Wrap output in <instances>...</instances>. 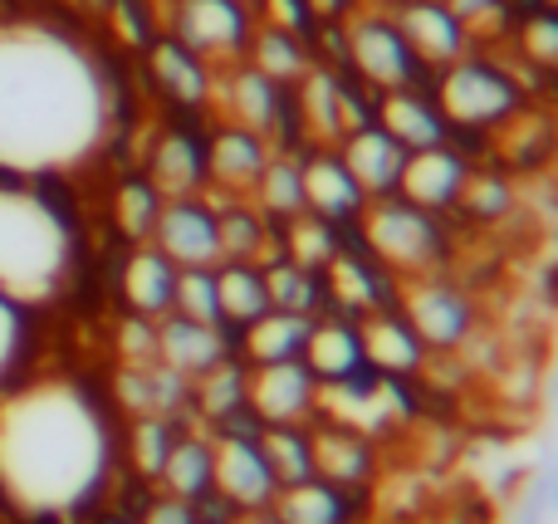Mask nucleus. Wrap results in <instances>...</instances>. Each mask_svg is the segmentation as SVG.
<instances>
[{"mask_svg":"<svg viewBox=\"0 0 558 524\" xmlns=\"http://www.w3.org/2000/svg\"><path fill=\"white\" fill-rule=\"evenodd\" d=\"M113 133L108 59L39 10L0 15V176L69 182L108 153Z\"/></svg>","mask_w":558,"mask_h":524,"instance_id":"1","label":"nucleus"},{"mask_svg":"<svg viewBox=\"0 0 558 524\" xmlns=\"http://www.w3.org/2000/svg\"><path fill=\"white\" fill-rule=\"evenodd\" d=\"M113 417L94 382L35 373L0 392V505L25 520L84 510L108 486Z\"/></svg>","mask_w":558,"mask_h":524,"instance_id":"2","label":"nucleus"},{"mask_svg":"<svg viewBox=\"0 0 558 524\" xmlns=\"http://www.w3.org/2000/svg\"><path fill=\"white\" fill-rule=\"evenodd\" d=\"M84 260V221L69 186L0 176V294L39 319L78 290Z\"/></svg>","mask_w":558,"mask_h":524,"instance_id":"3","label":"nucleus"},{"mask_svg":"<svg viewBox=\"0 0 558 524\" xmlns=\"http://www.w3.org/2000/svg\"><path fill=\"white\" fill-rule=\"evenodd\" d=\"M363 245L383 270L397 280H416V275H436L451 260V235H446L441 216L422 211V206L402 202V196H377L357 216Z\"/></svg>","mask_w":558,"mask_h":524,"instance_id":"4","label":"nucleus"},{"mask_svg":"<svg viewBox=\"0 0 558 524\" xmlns=\"http://www.w3.org/2000/svg\"><path fill=\"white\" fill-rule=\"evenodd\" d=\"M432 103L441 108L446 127H461V133H490V127L510 123L520 113V84L505 74L490 59H456V64L436 69L432 84Z\"/></svg>","mask_w":558,"mask_h":524,"instance_id":"5","label":"nucleus"},{"mask_svg":"<svg viewBox=\"0 0 558 524\" xmlns=\"http://www.w3.org/2000/svg\"><path fill=\"white\" fill-rule=\"evenodd\" d=\"M397 309L407 314V324H412L416 339L426 343V353H456L475 339V329H481V319H475V300L446 270L402 280V290H397Z\"/></svg>","mask_w":558,"mask_h":524,"instance_id":"6","label":"nucleus"},{"mask_svg":"<svg viewBox=\"0 0 558 524\" xmlns=\"http://www.w3.org/2000/svg\"><path fill=\"white\" fill-rule=\"evenodd\" d=\"M162 25L192 54H202L211 69H221L245 59V45L255 35V10L241 5V0H167Z\"/></svg>","mask_w":558,"mask_h":524,"instance_id":"7","label":"nucleus"},{"mask_svg":"<svg viewBox=\"0 0 558 524\" xmlns=\"http://www.w3.org/2000/svg\"><path fill=\"white\" fill-rule=\"evenodd\" d=\"M343 39H348V69L367 88H377V94H387V88H416V78L426 74V64L412 54V45L402 39L392 15H377V10L348 15Z\"/></svg>","mask_w":558,"mask_h":524,"instance_id":"8","label":"nucleus"},{"mask_svg":"<svg viewBox=\"0 0 558 524\" xmlns=\"http://www.w3.org/2000/svg\"><path fill=\"white\" fill-rule=\"evenodd\" d=\"M245 368H251V363H245ZM245 407H251L265 427H284V422L304 427L308 417H318V378L308 373L304 358L255 363V368L245 373Z\"/></svg>","mask_w":558,"mask_h":524,"instance_id":"9","label":"nucleus"},{"mask_svg":"<svg viewBox=\"0 0 558 524\" xmlns=\"http://www.w3.org/2000/svg\"><path fill=\"white\" fill-rule=\"evenodd\" d=\"M153 245L177 265V270H202L221 265V241H216V211L206 196H177L162 202V216L153 226Z\"/></svg>","mask_w":558,"mask_h":524,"instance_id":"10","label":"nucleus"},{"mask_svg":"<svg viewBox=\"0 0 558 524\" xmlns=\"http://www.w3.org/2000/svg\"><path fill=\"white\" fill-rule=\"evenodd\" d=\"M157 358L182 378H202L221 358H241V329L235 324H196L186 314L157 319Z\"/></svg>","mask_w":558,"mask_h":524,"instance_id":"11","label":"nucleus"},{"mask_svg":"<svg viewBox=\"0 0 558 524\" xmlns=\"http://www.w3.org/2000/svg\"><path fill=\"white\" fill-rule=\"evenodd\" d=\"M270 157L275 147L265 133H251V127H235V123L211 127L206 133V192L251 196Z\"/></svg>","mask_w":558,"mask_h":524,"instance_id":"12","label":"nucleus"},{"mask_svg":"<svg viewBox=\"0 0 558 524\" xmlns=\"http://www.w3.org/2000/svg\"><path fill=\"white\" fill-rule=\"evenodd\" d=\"M465 176H471L465 153H456L451 143H436V147H422V153H407L402 176H397V196L432 216H446L461 202Z\"/></svg>","mask_w":558,"mask_h":524,"instance_id":"13","label":"nucleus"},{"mask_svg":"<svg viewBox=\"0 0 558 524\" xmlns=\"http://www.w3.org/2000/svg\"><path fill=\"white\" fill-rule=\"evenodd\" d=\"M211 486L231 500L235 510H270L279 496V480L265 466L260 437H216L211 441Z\"/></svg>","mask_w":558,"mask_h":524,"instance_id":"14","label":"nucleus"},{"mask_svg":"<svg viewBox=\"0 0 558 524\" xmlns=\"http://www.w3.org/2000/svg\"><path fill=\"white\" fill-rule=\"evenodd\" d=\"M392 20H397V29H402V39L412 45V54L422 59L426 69H446V64H456V59L471 54L475 35L441 5V0H407V5L392 10Z\"/></svg>","mask_w":558,"mask_h":524,"instance_id":"15","label":"nucleus"},{"mask_svg":"<svg viewBox=\"0 0 558 524\" xmlns=\"http://www.w3.org/2000/svg\"><path fill=\"white\" fill-rule=\"evenodd\" d=\"M143 176L162 192V202L177 196H202L206 192V137L192 127H162L147 147Z\"/></svg>","mask_w":558,"mask_h":524,"instance_id":"16","label":"nucleus"},{"mask_svg":"<svg viewBox=\"0 0 558 524\" xmlns=\"http://www.w3.org/2000/svg\"><path fill=\"white\" fill-rule=\"evenodd\" d=\"M357 339H363V358L392 382H412L416 373L426 368V358H432L402 309L363 314V319H357Z\"/></svg>","mask_w":558,"mask_h":524,"instance_id":"17","label":"nucleus"},{"mask_svg":"<svg viewBox=\"0 0 558 524\" xmlns=\"http://www.w3.org/2000/svg\"><path fill=\"white\" fill-rule=\"evenodd\" d=\"M211 98H221L226 123L270 137V127L279 118V98H284V84H270L260 69H251L241 59V64H221L211 74Z\"/></svg>","mask_w":558,"mask_h":524,"instance_id":"18","label":"nucleus"},{"mask_svg":"<svg viewBox=\"0 0 558 524\" xmlns=\"http://www.w3.org/2000/svg\"><path fill=\"white\" fill-rule=\"evenodd\" d=\"M299 176H304V211L324 216V221H333V226L363 216L367 196L333 147H314L308 157H299Z\"/></svg>","mask_w":558,"mask_h":524,"instance_id":"19","label":"nucleus"},{"mask_svg":"<svg viewBox=\"0 0 558 524\" xmlns=\"http://www.w3.org/2000/svg\"><path fill=\"white\" fill-rule=\"evenodd\" d=\"M118 300H123V314H143V319H162L172 314L177 300V265L157 251L153 241L133 245L118 270Z\"/></svg>","mask_w":558,"mask_h":524,"instance_id":"20","label":"nucleus"},{"mask_svg":"<svg viewBox=\"0 0 558 524\" xmlns=\"http://www.w3.org/2000/svg\"><path fill=\"white\" fill-rule=\"evenodd\" d=\"M373 123L383 127L397 147H407V153H422V147H436L451 137L441 108L432 103L426 88H387V94H377Z\"/></svg>","mask_w":558,"mask_h":524,"instance_id":"21","label":"nucleus"},{"mask_svg":"<svg viewBox=\"0 0 558 524\" xmlns=\"http://www.w3.org/2000/svg\"><path fill=\"white\" fill-rule=\"evenodd\" d=\"M333 153L343 157V167L353 172V182L363 186L367 202H377V196H397V176H402L407 147H397L377 123L343 133V137H338Z\"/></svg>","mask_w":558,"mask_h":524,"instance_id":"22","label":"nucleus"},{"mask_svg":"<svg viewBox=\"0 0 558 524\" xmlns=\"http://www.w3.org/2000/svg\"><path fill=\"white\" fill-rule=\"evenodd\" d=\"M143 54H147V78H153L177 108H206L211 103V74L216 69L206 64L202 54H192L182 39L157 35Z\"/></svg>","mask_w":558,"mask_h":524,"instance_id":"23","label":"nucleus"},{"mask_svg":"<svg viewBox=\"0 0 558 524\" xmlns=\"http://www.w3.org/2000/svg\"><path fill=\"white\" fill-rule=\"evenodd\" d=\"M304 363L318 378V388L328 382H343L363 368V339H357V319H338V314H324L314 319V333L304 343Z\"/></svg>","mask_w":558,"mask_h":524,"instance_id":"24","label":"nucleus"},{"mask_svg":"<svg viewBox=\"0 0 558 524\" xmlns=\"http://www.w3.org/2000/svg\"><path fill=\"white\" fill-rule=\"evenodd\" d=\"M216 211V241H221V260H260V251L270 245L275 226L265 221V211L251 196H221L202 192Z\"/></svg>","mask_w":558,"mask_h":524,"instance_id":"25","label":"nucleus"},{"mask_svg":"<svg viewBox=\"0 0 558 524\" xmlns=\"http://www.w3.org/2000/svg\"><path fill=\"white\" fill-rule=\"evenodd\" d=\"M308 451H314V476L333 480V486H357L373 471V437L338 427V422H324L318 431H308Z\"/></svg>","mask_w":558,"mask_h":524,"instance_id":"26","label":"nucleus"},{"mask_svg":"<svg viewBox=\"0 0 558 524\" xmlns=\"http://www.w3.org/2000/svg\"><path fill=\"white\" fill-rule=\"evenodd\" d=\"M314 333L308 314H284V309H265L260 319H251L241 329V358L251 363H289L304 358V343Z\"/></svg>","mask_w":558,"mask_h":524,"instance_id":"27","label":"nucleus"},{"mask_svg":"<svg viewBox=\"0 0 558 524\" xmlns=\"http://www.w3.org/2000/svg\"><path fill=\"white\" fill-rule=\"evenodd\" d=\"M245 64L260 69L270 84H299V78L314 69V49L308 39L289 35V29H275V25H255L251 45H245Z\"/></svg>","mask_w":558,"mask_h":524,"instance_id":"28","label":"nucleus"},{"mask_svg":"<svg viewBox=\"0 0 558 524\" xmlns=\"http://www.w3.org/2000/svg\"><path fill=\"white\" fill-rule=\"evenodd\" d=\"M294 98H299L304 133L314 137V143H338V137L348 133V127H343V98H338V69L314 64L294 84Z\"/></svg>","mask_w":558,"mask_h":524,"instance_id":"29","label":"nucleus"},{"mask_svg":"<svg viewBox=\"0 0 558 524\" xmlns=\"http://www.w3.org/2000/svg\"><path fill=\"white\" fill-rule=\"evenodd\" d=\"M216 294H221V324L245 329L270 309V290H265V270L255 260H221L216 265Z\"/></svg>","mask_w":558,"mask_h":524,"instance_id":"30","label":"nucleus"},{"mask_svg":"<svg viewBox=\"0 0 558 524\" xmlns=\"http://www.w3.org/2000/svg\"><path fill=\"white\" fill-rule=\"evenodd\" d=\"M167 486V496L177 500H196L211 490V441L202 437V431H177L172 451H167L162 461V476H157Z\"/></svg>","mask_w":558,"mask_h":524,"instance_id":"31","label":"nucleus"},{"mask_svg":"<svg viewBox=\"0 0 558 524\" xmlns=\"http://www.w3.org/2000/svg\"><path fill=\"white\" fill-rule=\"evenodd\" d=\"M251 202L265 211L270 226H284L304 211V176H299V153H275L255 182Z\"/></svg>","mask_w":558,"mask_h":524,"instance_id":"32","label":"nucleus"},{"mask_svg":"<svg viewBox=\"0 0 558 524\" xmlns=\"http://www.w3.org/2000/svg\"><path fill=\"white\" fill-rule=\"evenodd\" d=\"M275 515H279V524H343V515H348L343 486L318 480V476L299 480V486H279Z\"/></svg>","mask_w":558,"mask_h":524,"instance_id":"33","label":"nucleus"},{"mask_svg":"<svg viewBox=\"0 0 558 524\" xmlns=\"http://www.w3.org/2000/svg\"><path fill=\"white\" fill-rule=\"evenodd\" d=\"M35 353H39V319L0 294V392L35 368Z\"/></svg>","mask_w":558,"mask_h":524,"instance_id":"34","label":"nucleus"},{"mask_svg":"<svg viewBox=\"0 0 558 524\" xmlns=\"http://www.w3.org/2000/svg\"><path fill=\"white\" fill-rule=\"evenodd\" d=\"M245 358H221L216 368H206L202 378H192V407L202 422H216L226 412L245 407Z\"/></svg>","mask_w":558,"mask_h":524,"instance_id":"35","label":"nucleus"},{"mask_svg":"<svg viewBox=\"0 0 558 524\" xmlns=\"http://www.w3.org/2000/svg\"><path fill=\"white\" fill-rule=\"evenodd\" d=\"M260 451L265 466L279 486H299L314 476V451H308V427L284 422V427H260Z\"/></svg>","mask_w":558,"mask_h":524,"instance_id":"36","label":"nucleus"},{"mask_svg":"<svg viewBox=\"0 0 558 524\" xmlns=\"http://www.w3.org/2000/svg\"><path fill=\"white\" fill-rule=\"evenodd\" d=\"M157 216H162V192H157V186L147 182L143 172H128L123 182H118V192H113V221H118V231H123L133 245H143V241H153Z\"/></svg>","mask_w":558,"mask_h":524,"instance_id":"37","label":"nucleus"},{"mask_svg":"<svg viewBox=\"0 0 558 524\" xmlns=\"http://www.w3.org/2000/svg\"><path fill=\"white\" fill-rule=\"evenodd\" d=\"M279 241H284V260L304 265V270H324L338 255V226L314 211H299L294 221L279 226Z\"/></svg>","mask_w":558,"mask_h":524,"instance_id":"38","label":"nucleus"},{"mask_svg":"<svg viewBox=\"0 0 558 524\" xmlns=\"http://www.w3.org/2000/svg\"><path fill=\"white\" fill-rule=\"evenodd\" d=\"M177 431H182V422L172 417H133V427H128V451H133V466L143 471V476H162V461L167 451H172Z\"/></svg>","mask_w":558,"mask_h":524,"instance_id":"39","label":"nucleus"},{"mask_svg":"<svg viewBox=\"0 0 558 524\" xmlns=\"http://www.w3.org/2000/svg\"><path fill=\"white\" fill-rule=\"evenodd\" d=\"M172 314H186L196 324H221V294H216V265L202 270H177Z\"/></svg>","mask_w":558,"mask_h":524,"instance_id":"40","label":"nucleus"},{"mask_svg":"<svg viewBox=\"0 0 558 524\" xmlns=\"http://www.w3.org/2000/svg\"><path fill=\"white\" fill-rule=\"evenodd\" d=\"M104 20L113 25V35L123 39L128 49H147L157 39V10H153V0H108L104 5Z\"/></svg>","mask_w":558,"mask_h":524,"instance_id":"41","label":"nucleus"},{"mask_svg":"<svg viewBox=\"0 0 558 524\" xmlns=\"http://www.w3.org/2000/svg\"><path fill=\"white\" fill-rule=\"evenodd\" d=\"M456 211H465L471 221H500V216L510 211V182H505V176H490V172H475L471 167Z\"/></svg>","mask_w":558,"mask_h":524,"instance_id":"42","label":"nucleus"},{"mask_svg":"<svg viewBox=\"0 0 558 524\" xmlns=\"http://www.w3.org/2000/svg\"><path fill=\"white\" fill-rule=\"evenodd\" d=\"M113 353L123 368H153L157 358V319H143V314H123L113 329Z\"/></svg>","mask_w":558,"mask_h":524,"instance_id":"43","label":"nucleus"},{"mask_svg":"<svg viewBox=\"0 0 558 524\" xmlns=\"http://www.w3.org/2000/svg\"><path fill=\"white\" fill-rule=\"evenodd\" d=\"M520 49L539 69H558V5H539L520 20Z\"/></svg>","mask_w":558,"mask_h":524,"instance_id":"44","label":"nucleus"},{"mask_svg":"<svg viewBox=\"0 0 558 524\" xmlns=\"http://www.w3.org/2000/svg\"><path fill=\"white\" fill-rule=\"evenodd\" d=\"M255 15H260V25H275V29H289V35L308 39L318 25L314 5L308 0H255Z\"/></svg>","mask_w":558,"mask_h":524,"instance_id":"45","label":"nucleus"},{"mask_svg":"<svg viewBox=\"0 0 558 524\" xmlns=\"http://www.w3.org/2000/svg\"><path fill=\"white\" fill-rule=\"evenodd\" d=\"M441 5L451 10V15L461 20V25H465V29H471V35H475V29H481V20L500 15V10H505V0H441Z\"/></svg>","mask_w":558,"mask_h":524,"instance_id":"46","label":"nucleus"},{"mask_svg":"<svg viewBox=\"0 0 558 524\" xmlns=\"http://www.w3.org/2000/svg\"><path fill=\"white\" fill-rule=\"evenodd\" d=\"M143 524H196V510H192V500L162 496V500H153V505H147Z\"/></svg>","mask_w":558,"mask_h":524,"instance_id":"47","label":"nucleus"},{"mask_svg":"<svg viewBox=\"0 0 558 524\" xmlns=\"http://www.w3.org/2000/svg\"><path fill=\"white\" fill-rule=\"evenodd\" d=\"M308 5H314L318 20H348L353 15V0H308Z\"/></svg>","mask_w":558,"mask_h":524,"instance_id":"48","label":"nucleus"},{"mask_svg":"<svg viewBox=\"0 0 558 524\" xmlns=\"http://www.w3.org/2000/svg\"><path fill=\"white\" fill-rule=\"evenodd\" d=\"M231 524H279L275 510H235Z\"/></svg>","mask_w":558,"mask_h":524,"instance_id":"49","label":"nucleus"},{"mask_svg":"<svg viewBox=\"0 0 558 524\" xmlns=\"http://www.w3.org/2000/svg\"><path fill=\"white\" fill-rule=\"evenodd\" d=\"M15 5H35L39 10V5H49V0H15Z\"/></svg>","mask_w":558,"mask_h":524,"instance_id":"50","label":"nucleus"},{"mask_svg":"<svg viewBox=\"0 0 558 524\" xmlns=\"http://www.w3.org/2000/svg\"><path fill=\"white\" fill-rule=\"evenodd\" d=\"M383 5H392V10H397V5H407V0H383Z\"/></svg>","mask_w":558,"mask_h":524,"instance_id":"51","label":"nucleus"},{"mask_svg":"<svg viewBox=\"0 0 558 524\" xmlns=\"http://www.w3.org/2000/svg\"><path fill=\"white\" fill-rule=\"evenodd\" d=\"M241 5H251V10H255V0H241Z\"/></svg>","mask_w":558,"mask_h":524,"instance_id":"52","label":"nucleus"}]
</instances>
